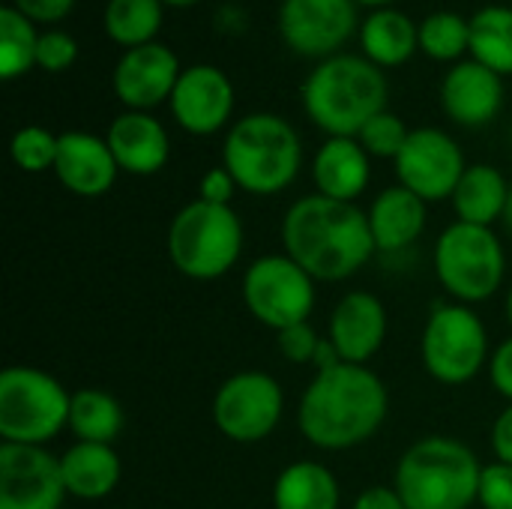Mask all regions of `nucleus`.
Instances as JSON below:
<instances>
[{
	"instance_id": "1",
	"label": "nucleus",
	"mask_w": 512,
	"mask_h": 509,
	"mask_svg": "<svg viewBox=\"0 0 512 509\" xmlns=\"http://www.w3.org/2000/svg\"><path fill=\"white\" fill-rule=\"evenodd\" d=\"M390 411L384 381L354 363H336L315 372L300 396L297 426L300 435L318 450H351L378 435Z\"/></svg>"
},
{
	"instance_id": "2",
	"label": "nucleus",
	"mask_w": 512,
	"mask_h": 509,
	"mask_svg": "<svg viewBox=\"0 0 512 509\" xmlns=\"http://www.w3.org/2000/svg\"><path fill=\"white\" fill-rule=\"evenodd\" d=\"M282 246L315 282L351 279L378 252L369 216L348 201L306 195L285 210Z\"/></svg>"
},
{
	"instance_id": "3",
	"label": "nucleus",
	"mask_w": 512,
	"mask_h": 509,
	"mask_svg": "<svg viewBox=\"0 0 512 509\" xmlns=\"http://www.w3.org/2000/svg\"><path fill=\"white\" fill-rule=\"evenodd\" d=\"M303 111L327 138H357L360 129L387 111V75L363 54H333L306 75Z\"/></svg>"
},
{
	"instance_id": "4",
	"label": "nucleus",
	"mask_w": 512,
	"mask_h": 509,
	"mask_svg": "<svg viewBox=\"0 0 512 509\" xmlns=\"http://www.w3.org/2000/svg\"><path fill=\"white\" fill-rule=\"evenodd\" d=\"M483 465L456 438L432 435L411 444L393 474V489L408 509H471L480 498Z\"/></svg>"
},
{
	"instance_id": "5",
	"label": "nucleus",
	"mask_w": 512,
	"mask_h": 509,
	"mask_svg": "<svg viewBox=\"0 0 512 509\" xmlns=\"http://www.w3.org/2000/svg\"><path fill=\"white\" fill-rule=\"evenodd\" d=\"M222 165L249 195H279L303 168V144L297 129L270 111L240 117L222 144Z\"/></svg>"
},
{
	"instance_id": "6",
	"label": "nucleus",
	"mask_w": 512,
	"mask_h": 509,
	"mask_svg": "<svg viewBox=\"0 0 512 509\" xmlns=\"http://www.w3.org/2000/svg\"><path fill=\"white\" fill-rule=\"evenodd\" d=\"M168 258L186 279L213 282L243 255V222L231 207L189 201L168 225Z\"/></svg>"
},
{
	"instance_id": "7",
	"label": "nucleus",
	"mask_w": 512,
	"mask_h": 509,
	"mask_svg": "<svg viewBox=\"0 0 512 509\" xmlns=\"http://www.w3.org/2000/svg\"><path fill=\"white\" fill-rule=\"evenodd\" d=\"M72 396L66 387L33 366L0 372V438L3 444L45 447L69 426Z\"/></svg>"
},
{
	"instance_id": "8",
	"label": "nucleus",
	"mask_w": 512,
	"mask_h": 509,
	"mask_svg": "<svg viewBox=\"0 0 512 509\" xmlns=\"http://www.w3.org/2000/svg\"><path fill=\"white\" fill-rule=\"evenodd\" d=\"M435 276L453 303L492 300L507 276V255L492 228L453 222L435 243Z\"/></svg>"
},
{
	"instance_id": "9",
	"label": "nucleus",
	"mask_w": 512,
	"mask_h": 509,
	"mask_svg": "<svg viewBox=\"0 0 512 509\" xmlns=\"http://www.w3.org/2000/svg\"><path fill=\"white\" fill-rule=\"evenodd\" d=\"M420 360L438 384L462 387L474 381L489 366L486 324L471 306L438 300L420 336Z\"/></svg>"
},
{
	"instance_id": "10",
	"label": "nucleus",
	"mask_w": 512,
	"mask_h": 509,
	"mask_svg": "<svg viewBox=\"0 0 512 509\" xmlns=\"http://www.w3.org/2000/svg\"><path fill=\"white\" fill-rule=\"evenodd\" d=\"M243 303L258 324L279 333L309 321L315 309V279L285 252L264 255L255 258L243 276Z\"/></svg>"
},
{
	"instance_id": "11",
	"label": "nucleus",
	"mask_w": 512,
	"mask_h": 509,
	"mask_svg": "<svg viewBox=\"0 0 512 509\" xmlns=\"http://www.w3.org/2000/svg\"><path fill=\"white\" fill-rule=\"evenodd\" d=\"M285 393L267 372H237L213 396V423L234 444L270 438L282 420Z\"/></svg>"
},
{
	"instance_id": "12",
	"label": "nucleus",
	"mask_w": 512,
	"mask_h": 509,
	"mask_svg": "<svg viewBox=\"0 0 512 509\" xmlns=\"http://www.w3.org/2000/svg\"><path fill=\"white\" fill-rule=\"evenodd\" d=\"M279 36L282 42L312 60H327L342 54L357 30L354 0H282L279 3Z\"/></svg>"
},
{
	"instance_id": "13",
	"label": "nucleus",
	"mask_w": 512,
	"mask_h": 509,
	"mask_svg": "<svg viewBox=\"0 0 512 509\" xmlns=\"http://www.w3.org/2000/svg\"><path fill=\"white\" fill-rule=\"evenodd\" d=\"M393 165H396L399 186L411 189L426 204L453 198L462 174L468 171L462 147L444 129H432V126L411 129Z\"/></svg>"
},
{
	"instance_id": "14",
	"label": "nucleus",
	"mask_w": 512,
	"mask_h": 509,
	"mask_svg": "<svg viewBox=\"0 0 512 509\" xmlns=\"http://www.w3.org/2000/svg\"><path fill=\"white\" fill-rule=\"evenodd\" d=\"M66 495L60 456L45 447L0 444V509H60Z\"/></svg>"
},
{
	"instance_id": "15",
	"label": "nucleus",
	"mask_w": 512,
	"mask_h": 509,
	"mask_svg": "<svg viewBox=\"0 0 512 509\" xmlns=\"http://www.w3.org/2000/svg\"><path fill=\"white\" fill-rule=\"evenodd\" d=\"M168 105L183 132L201 138L216 135L234 114V84L219 66L195 63L183 69Z\"/></svg>"
},
{
	"instance_id": "16",
	"label": "nucleus",
	"mask_w": 512,
	"mask_h": 509,
	"mask_svg": "<svg viewBox=\"0 0 512 509\" xmlns=\"http://www.w3.org/2000/svg\"><path fill=\"white\" fill-rule=\"evenodd\" d=\"M180 75L183 69L177 54L162 42H150L123 51V57L111 72V87L114 96L129 111H150L162 102H171Z\"/></svg>"
},
{
	"instance_id": "17",
	"label": "nucleus",
	"mask_w": 512,
	"mask_h": 509,
	"mask_svg": "<svg viewBox=\"0 0 512 509\" xmlns=\"http://www.w3.org/2000/svg\"><path fill=\"white\" fill-rule=\"evenodd\" d=\"M441 105L465 129L489 126L504 108V78L477 60H459L441 81Z\"/></svg>"
},
{
	"instance_id": "18",
	"label": "nucleus",
	"mask_w": 512,
	"mask_h": 509,
	"mask_svg": "<svg viewBox=\"0 0 512 509\" xmlns=\"http://www.w3.org/2000/svg\"><path fill=\"white\" fill-rule=\"evenodd\" d=\"M327 339L342 363H369L387 339V306L369 291H348L330 315Z\"/></svg>"
},
{
	"instance_id": "19",
	"label": "nucleus",
	"mask_w": 512,
	"mask_h": 509,
	"mask_svg": "<svg viewBox=\"0 0 512 509\" xmlns=\"http://www.w3.org/2000/svg\"><path fill=\"white\" fill-rule=\"evenodd\" d=\"M117 171H120L117 159L105 138L93 132H81V129L60 135L54 174L63 183V189H69L72 195H81V198L105 195L114 186Z\"/></svg>"
},
{
	"instance_id": "20",
	"label": "nucleus",
	"mask_w": 512,
	"mask_h": 509,
	"mask_svg": "<svg viewBox=\"0 0 512 509\" xmlns=\"http://www.w3.org/2000/svg\"><path fill=\"white\" fill-rule=\"evenodd\" d=\"M105 141L117 159V168L132 174V177L159 174L171 156L168 132L150 111L117 114L105 132Z\"/></svg>"
},
{
	"instance_id": "21",
	"label": "nucleus",
	"mask_w": 512,
	"mask_h": 509,
	"mask_svg": "<svg viewBox=\"0 0 512 509\" xmlns=\"http://www.w3.org/2000/svg\"><path fill=\"white\" fill-rule=\"evenodd\" d=\"M318 195L354 204L372 180V156L357 138H327L312 159Z\"/></svg>"
},
{
	"instance_id": "22",
	"label": "nucleus",
	"mask_w": 512,
	"mask_h": 509,
	"mask_svg": "<svg viewBox=\"0 0 512 509\" xmlns=\"http://www.w3.org/2000/svg\"><path fill=\"white\" fill-rule=\"evenodd\" d=\"M366 216H369L375 249L384 255H396L420 240L426 228V201L396 183L381 195H375Z\"/></svg>"
},
{
	"instance_id": "23",
	"label": "nucleus",
	"mask_w": 512,
	"mask_h": 509,
	"mask_svg": "<svg viewBox=\"0 0 512 509\" xmlns=\"http://www.w3.org/2000/svg\"><path fill=\"white\" fill-rule=\"evenodd\" d=\"M60 474L66 492L78 501H102L108 498L123 474L120 456L111 444H87L78 441L60 456Z\"/></svg>"
},
{
	"instance_id": "24",
	"label": "nucleus",
	"mask_w": 512,
	"mask_h": 509,
	"mask_svg": "<svg viewBox=\"0 0 512 509\" xmlns=\"http://www.w3.org/2000/svg\"><path fill=\"white\" fill-rule=\"evenodd\" d=\"M360 48L378 69L405 66L414 51H420V24L393 6L375 9L360 24Z\"/></svg>"
},
{
	"instance_id": "25",
	"label": "nucleus",
	"mask_w": 512,
	"mask_h": 509,
	"mask_svg": "<svg viewBox=\"0 0 512 509\" xmlns=\"http://www.w3.org/2000/svg\"><path fill=\"white\" fill-rule=\"evenodd\" d=\"M507 198H510L507 177L495 165L480 162V165H468L450 201H453L459 222L492 228L504 216Z\"/></svg>"
},
{
	"instance_id": "26",
	"label": "nucleus",
	"mask_w": 512,
	"mask_h": 509,
	"mask_svg": "<svg viewBox=\"0 0 512 509\" xmlns=\"http://www.w3.org/2000/svg\"><path fill=\"white\" fill-rule=\"evenodd\" d=\"M336 474L321 462H294L273 483V509H339Z\"/></svg>"
},
{
	"instance_id": "27",
	"label": "nucleus",
	"mask_w": 512,
	"mask_h": 509,
	"mask_svg": "<svg viewBox=\"0 0 512 509\" xmlns=\"http://www.w3.org/2000/svg\"><path fill=\"white\" fill-rule=\"evenodd\" d=\"M165 18L162 0H108L102 12L105 33L123 51L156 42Z\"/></svg>"
},
{
	"instance_id": "28",
	"label": "nucleus",
	"mask_w": 512,
	"mask_h": 509,
	"mask_svg": "<svg viewBox=\"0 0 512 509\" xmlns=\"http://www.w3.org/2000/svg\"><path fill=\"white\" fill-rule=\"evenodd\" d=\"M471 60L512 75V6H483L471 15Z\"/></svg>"
},
{
	"instance_id": "29",
	"label": "nucleus",
	"mask_w": 512,
	"mask_h": 509,
	"mask_svg": "<svg viewBox=\"0 0 512 509\" xmlns=\"http://www.w3.org/2000/svg\"><path fill=\"white\" fill-rule=\"evenodd\" d=\"M69 429L78 441L87 444H114L123 432V408L120 402L96 387H84L72 393Z\"/></svg>"
},
{
	"instance_id": "30",
	"label": "nucleus",
	"mask_w": 512,
	"mask_h": 509,
	"mask_svg": "<svg viewBox=\"0 0 512 509\" xmlns=\"http://www.w3.org/2000/svg\"><path fill=\"white\" fill-rule=\"evenodd\" d=\"M36 48H39V30L36 24L21 15L15 6H0V78L15 81L36 69Z\"/></svg>"
},
{
	"instance_id": "31",
	"label": "nucleus",
	"mask_w": 512,
	"mask_h": 509,
	"mask_svg": "<svg viewBox=\"0 0 512 509\" xmlns=\"http://www.w3.org/2000/svg\"><path fill=\"white\" fill-rule=\"evenodd\" d=\"M420 51L441 63H459L471 54V18L438 9L420 21Z\"/></svg>"
},
{
	"instance_id": "32",
	"label": "nucleus",
	"mask_w": 512,
	"mask_h": 509,
	"mask_svg": "<svg viewBox=\"0 0 512 509\" xmlns=\"http://www.w3.org/2000/svg\"><path fill=\"white\" fill-rule=\"evenodd\" d=\"M57 147H60V135L48 132L45 126H21L9 141V156L21 171L42 174V171H54Z\"/></svg>"
},
{
	"instance_id": "33",
	"label": "nucleus",
	"mask_w": 512,
	"mask_h": 509,
	"mask_svg": "<svg viewBox=\"0 0 512 509\" xmlns=\"http://www.w3.org/2000/svg\"><path fill=\"white\" fill-rule=\"evenodd\" d=\"M408 135H411V129L405 126V120H402L399 114L381 111V114H375V117L360 129L357 141H360V147H363L369 156H375V159H393V162H396V156L402 153Z\"/></svg>"
},
{
	"instance_id": "34",
	"label": "nucleus",
	"mask_w": 512,
	"mask_h": 509,
	"mask_svg": "<svg viewBox=\"0 0 512 509\" xmlns=\"http://www.w3.org/2000/svg\"><path fill=\"white\" fill-rule=\"evenodd\" d=\"M78 60V42L72 33L48 27L39 33V48H36V69L42 72H66Z\"/></svg>"
},
{
	"instance_id": "35",
	"label": "nucleus",
	"mask_w": 512,
	"mask_h": 509,
	"mask_svg": "<svg viewBox=\"0 0 512 509\" xmlns=\"http://www.w3.org/2000/svg\"><path fill=\"white\" fill-rule=\"evenodd\" d=\"M477 504L483 509H512V465L504 462L483 465Z\"/></svg>"
},
{
	"instance_id": "36",
	"label": "nucleus",
	"mask_w": 512,
	"mask_h": 509,
	"mask_svg": "<svg viewBox=\"0 0 512 509\" xmlns=\"http://www.w3.org/2000/svg\"><path fill=\"white\" fill-rule=\"evenodd\" d=\"M276 342H279V351H282L285 360H291V363H312L315 354H318L321 336L315 333V327L309 321H303V324H294L288 330H279Z\"/></svg>"
},
{
	"instance_id": "37",
	"label": "nucleus",
	"mask_w": 512,
	"mask_h": 509,
	"mask_svg": "<svg viewBox=\"0 0 512 509\" xmlns=\"http://www.w3.org/2000/svg\"><path fill=\"white\" fill-rule=\"evenodd\" d=\"M6 3L15 6L21 15H27L33 24H45V27L66 21L69 12L75 9V0H6Z\"/></svg>"
},
{
	"instance_id": "38",
	"label": "nucleus",
	"mask_w": 512,
	"mask_h": 509,
	"mask_svg": "<svg viewBox=\"0 0 512 509\" xmlns=\"http://www.w3.org/2000/svg\"><path fill=\"white\" fill-rule=\"evenodd\" d=\"M237 180L231 177V171L222 165V168H210L204 177H201V186H198V198L207 201V204H222V207H231V198L237 192Z\"/></svg>"
},
{
	"instance_id": "39",
	"label": "nucleus",
	"mask_w": 512,
	"mask_h": 509,
	"mask_svg": "<svg viewBox=\"0 0 512 509\" xmlns=\"http://www.w3.org/2000/svg\"><path fill=\"white\" fill-rule=\"evenodd\" d=\"M489 381H492L498 396L512 402V336L504 339L495 348V354L489 357Z\"/></svg>"
},
{
	"instance_id": "40",
	"label": "nucleus",
	"mask_w": 512,
	"mask_h": 509,
	"mask_svg": "<svg viewBox=\"0 0 512 509\" xmlns=\"http://www.w3.org/2000/svg\"><path fill=\"white\" fill-rule=\"evenodd\" d=\"M492 453L498 462L512 465V402L492 423Z\"/></svg>"
},
{
	"instance_id": "41",
	"label": "nucleus",
	"mask_w": 512,
	"mask_h": 509,
	"mask_svg": "<svg viewBox=\"0 0 512 509\" xmlns=\"http://www.w3.org/2000/svg\"><path fill=\"white\" fill-rule=\"evenodd\" d=\"M351 509H408L402 504V498H399V492L390 486H372V489H366L357 501H354V507Z\"/></svg>"
},
{
	"instance_id": "42",
	"label": "nucleus",
	"mask_w": 512,
	"mask_h": 509,
	"mask_svg": "<svg viewBox=\"0 0 512 509\" xmlns=\"http://www.w3.org/2000/svg\"><path fill=\"white\" fill-rule=\"evenodd\" d=\"M354 3H357V6H369V9L375 12V9H387V6H393L396 0H354Z\"/></svg>"
},
{
	"instance_id": "43",
	"label": "nucleus",
	"mask_w": 512,
	"mask_h": 509,
	"mask_svg": "<svg viewBox=\"0 0 512 509\" xmlns=\"http://www.w3.org/2000/svg\"><path fill=\"white\" fill-rule=\"evenodd\" d=\"M165 6H174V9H186V6H195V3H201V0H162Z\"/></svg>"
},
{
	"instance_id": "44",
	"label": "nucleus",
	"mask_w": 512,
	"mask_h": 509,
	"mask_svg": "<svg viewBox=\"0 0 512 509\" xmlns=\"http://www.w3.org/2000/svg\"><path fill=\"white\" fill-rule=\"evenodd\" d=\"M504 222H507V228L512 231V186H510V198H507V210H504Z\"/></svg>"
},
{
	"instance_id": "45",
	"label": "nucleus",
	"mask_w": 512,
	"mask_h": 509,
	"mask_svg": "<svg viewBox=\"0 0 512 509\" xmlns=\"http://www.w3.org/2000/svg\"><path fill=\"white\" fill-rule=\"evenodd\" d=\"M507 318H510V324H512V288L507 291Z\"/></svg>"
},
{
	"instance_id": "46",
	"label": "nucleus",
	"mask_w": 512,
	"mask_h": 509,
	"mask_svg": "<svg viewBox=\"0 0 512 509\" xmlns=\"http://www.w3.org/2000/svg\"><path fill=\"white\" fill-rule=\"evenodd\" d=\"M510 138H512V129H510Z\"/></svg>"
}]
</instances>
